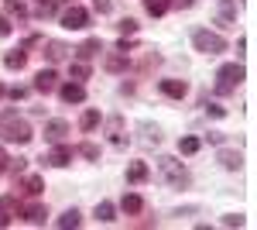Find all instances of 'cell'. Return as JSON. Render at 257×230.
<instances>
[{
    "label": "cell",
    "mask_w": 257,
    "mask_h": 230,
    "mask_svg": "<svg viewBox=\"0 0 257 230\" xmlns=\"http://www.w3.org/2000/svg\"><path fill=\"white\" fill-rule=\"evenodd\" d=\"M7 11H11V14H24V4H21V0H7Z\"/></svg>",
    "instance_id": "484cf974"
},
{
    "label": "cell",
    "mask_w": 257,
    "mask_h": 230,
    "mask_svg": "<svg viewBox=\"0 0 257 230\" xmlns=\"http://www.w3.org/2000/svg\"><path fill=\"white\" fill-rule=\"evenodd\" d=\"M65 131H69V124H62V120H52V124L45 127V137H48V141H59Z\"/></svg>",
    "instance_id": "30bf717a"
},
{
    "label": "cell",
    "mask_w": 257,
    "mask_h": 230,
    "mask_svg": "<svg viewBox=\"0 0 257 230\" xmlns=\"http://www.w3.org/2000/svg\"><path fill=\"white\" fill-rule=\"evenodd\" d=\"M96 216L110 223V220H113V203H99V206H96Z\"/></svg>",
    "instance_id": "d6986e66"
},
{
    "label": "cell",
    "mask_w": 257,
    "mask_h": 230,
    "mask_svg": "<svg viewBox=\"0 0 257 230\" xmlns=\"http://www.w3.org/2000/svg\"><path fill=\"white\" fill-rule=\"evenodd\" d=\"M196 48L206 52V55H216V52L226 48V41L219 38V35H209V31H196Z\"/></svg>",
    "instance_id": "6da1fadb"
},
{
    "label": "cell",
    "mask_w": 257,
    "mask_h": 230,
    "mask_svg": "<svg viewBox=\"0 0 257 230\" xmlns=\"http://www.w3.org/2000/svg\"><path fill=\"white\" fill-rule=\"evenodd\" d=\"M185 90H189V86H185V83H178V79H165V83H161V93L175 96V100H182V96H185Z\"/></svg>",
    "instance_id": "ba28073f"
},
{
    "label": "cell",
    "mask_w": 257,
    "mask_h": 230,
    "mask_svg": "<svg viewBox=\"0 0 257 230\" xmlns=\"http://www.w3.org/2000/svg\"><path fill=\"white\" fill-rule=\"evenodd\" d=\"M4 162H7V155H4V148H0V169H4Z\"/></svg>",
    "instance_id": "f546056e"
},
{
    "label": "cell",
    "mask_w": 257,
    "mask_h": 230,
    "mask_svg": "<svg viewBox=\"0 0 257 230\" xmlns=\"http://www.w3.org/2000/svg\"><path fill=\"white\" fill-rule=\"evenodd\" d=\"M72 76H76V79H86V76H89V69H86V65H72Z\"/></svg>",
    "instance_id": "4316f807"
},
{
    "label": "cell",
    "mask_w": 257,
    "mask_h": 230,
    "mask_svg": "<svg viewBox=\"0 0 257 230\" xmlns=\"http://www.w3.org/2000/svg\"><path fill=\"white\" fill-rule=\"evenodd\" d=\"M178 148H182L185 155H196L199 151V137H182V141H178Z\"/></svg>",
    "instance_id": "5bb4252c"
},
{
    "label": "cell",
    "mask_w": 257,
    "mask_h": 230,
    "mask_svg": "<svg viewBox=\"0 0 257 230\" xmlns=\"http://www.w3.org/2000/svg\"><path fill=\"white\" fill-rule=\"evenodd\" d=\"M35 86H38L41 93L55 90V69H41V72H38V79H35Z\"/></svg>",
    "instance_id": "52a82bcc"
},
{
    "label": "cell",
    "mask_w": 257,
    "mask_h": 230,
    "mask_svg": "<svg viewBox=\"0 0 257 230\" xmlns=\"http://www.w3.org/2000/svg\"><path fill=\"white\" fill-rule=\"evenodd\" d=\"M69 158H72V151H69V148H59V151L48 155V162H52V165H69Z\"/></svg>",
    "instance_id": "7c38bea8"
},
{
    "label": "cell",
    "mask_w": 257,
    "mask_h": 230,
    "mask_svg": "<svg viewBox=\"0 0 257 230\" xmlns=\"http://www.w3.org/2000/svg\"><path fill=\"white\" fill-rule=\"evenodd\" d=\"M0 96H4V86H0Z\"/></svg>",
    "instance_id": "4dcf8cb0"
},
{
    "label": "cell",
    "mask_w": 257,
    "mask_h": 230,
    "mask_svg": "<svg viewBox=\"0 0 257 230\" xmlns=\"http://www.w3.org/2000/svg\"><path fill=\"white\" fill-rule=\"evenodd\" d=\"M4 141H18V144H24V141H31V127H28L24 120H11V124L4 127Z\"/></svg>",
    "instance_id": "7a4b0ae2"
},
{
    "label": "cell",
    "mask_w": 257,
    "mask_h": 230,
    "mask_svg": "<svg viewBox=\"0 0 257 230\" xmlns=\"http://www.w3.org/2000/svg\"><path fill=\"white\" fill-rule=\"evenodd\" d=\"M223 223H226V227H243V216H226Z\"/></svg>",
    "instance_id": "83f0119b"
},
{
    "label": "cell",
    "mask_w": 257,
    "mask_h": 230,
    "mask_svg": "<svg viewBox=\"0 0 257 230\" xmlns=\"http://www.w3.org/2000/svg\"><path fill=\"white\" fill-rule=\"evenodd\" d=\"M24 52H14V55H7V65H11V69H21V65H24Z\"/></svg>",
    "instance_id": "603a6c76"
},
{
    "label": "cell",
    "mask_w": 257,
    "mask_h": 230,
    "mask_svg": "<svg viewBox=\"0 0 257 230\" xmlns=\"http://www.w3.org/2000/svg\"><path fill=\"white\" fill-rule=\"evenodd\" d=\"M144 7H148V14H165L168 11V0H148Z\"/></svg>",
    "instance_id": "e0dca14e"
},
{
    "label": "cell",
    "mask_w": 257,
    "mask_h": 230,
    "mask_svg": "<svg viewBox=\"0 0 257 230\" xmlns=\"http://www.w3.org/2000/svg\"><path fill=\"white\" fill-rule=\"evenodd\" d=\"M28 192H31V196H38V192H41V179H38V175L28 179Z\"/></svg>",
    "instance_id": "cb8c5ba5"
},
{
    "label": "cell",
    "mask_w": 257,
    "mask_h": 230,
    "mask_svg": "<svg viewBox=\"0 0 257 230\" xmlns=\"http://www.w3.org/2000/svg\"><path fill=\"white\" fill-rule=\"evenodd\" d=\"M240 79H243V69H240V65H223V69H219V93L233 90Z\"/></svg>",
    "instance_id": "3957f363"
},
{
    "label": "cell",
    "mask_w": 257,
    "mask_h": 230,
    "mask_svg": "<svg viewBox=\"0 0 257 230\" xmlns=\"http://www.w3.org/2000/svg\"><path fill=\"white\" fill-rule=\"evenodd\" d=\"M120 31H127V35H134V31H138V21H134V18L120 21Z\"/></svg>",
    "instance_id": "d4e9b609"
},
{
    "label": "cell",
    "mask_w": 257,
    "mask_h": 230,
    "mask_svg": "<svg viewBox=\"0 0 257 230\" xmlns=\"http://www.w3.org/2000/svg\"><path fill=\"white\" fill-rule=\"evenodd\" d=\"M219 162H223L226 169H240V155H233V151H223V155H219Z\"/></svg>",
    "instance_id": "ac0fdd59"
},
{
    "label": "cell",
    "mask_w": 257,
    "mask_h": 230,
    "mask_svg": "<svg viewBox=\"0 0 257 230\" xmlns=\"http://www.w3.org/2000/svg\"><path fill=\"white\" fill-rule=\"evenodd\" d=\"M161 172H165V179H168L172 186H185V172L178 169L175 158H161Z\"/></svg>",
    "instance_id": "5b68a950"
},
{
    "label": "cell",
    "mask_w": 257,
    "mask_h": 230,
    "mask_svg": "<svg viewBox=\"0 0 257 230\" xmlns=\"http://www.w3.org/2000/svg\"><path fill=\"white\" fill-rule=\"evenodd\" d=\"M86 21H89V14H86L82 7H69V11L62 14V28H69V31H79V28H86Z\"/></svg>",
    "instance_id": "277c9868"
},
{
    "label": "cell",
    "mask_w": 257,
    "mask_h": 230,
    "mask_svg": "<svg viewBox=\"0 0 257 230\" xmlns=\"http://www.w3.org/2000/svg\"><path fill=\"white\" fill-rule=\"evenodd\" d=\"M96 124H99V114H96V110H89V114L82 117V131H93Z\"/></svg>",
    "instance_id": "ffe728a7"
},
{
    "label": "cell",
    "mask_w": 257,
    "mask_h": 230,
    "mask_svg": "<svg viewBox=\"0 0 257 230\" xmlns=\"http://www.w3.org/2000/svg\"><path fill=\"white\" fill-rule=\"evenodd\" d=\"M28 220H31V223H45V216H48V213H45V206H28Z\"/></svg>",
    "instance_id": "4fadbf2b"
},
{
    "label": "cell",
    "mask_w": 257,
    "mask_h": 230,
    "mask_svg": "<svg viewBox=\"0 0 257 230\" xmlns=\"http://www.w3.org/2000/svg\"><path fill=\"white\" fill-rule=\"evenodd\" d=\"M11 213H14V199H11V196H4V199H0V227L11 220Z\"/></svg>",
    "instance_id": "8fae6325"
},
{
    "label": "cell",
    "mask_w": 257,
    "mask_h": 230,
    "mask_svg": "<svg viewBox=\"0 0 257 230\" xmlns=\"http://www.w3.org/2000/svg\"><path fill=\"white\" fill-rule=\"evenodd\" d=\"M79 223V213L72 210V213H65V216H59V227H76Z\"/></svg>",
    "instance_id": "44dd1931"
},
{
    "label": "cell",
    "mask_w": 257,
    "mask_h": 230,
    "mask_svg": "<svg viewBox=\"0 0 257 230\" xmlns=\"http://www.w3.org/2000/svg\"><path fill=\"white\" fill-rule=\"evenodd\" d=\"M82 96H86V90H82L79 83H65V86H62V100H65V103H79Z\"/></svg>",
    "instance_id": "8992f818"
},
{
    "label": "cell",
    "mask_w": 257,
    "mask_h": 230,
    "mask_svg": "<svg viewBox=\"0 0 257 230\" xmlns=\"http://www.w3.org/2000/svg\"><path fill=\"white\" fill-rule=\"evenodd\" d=\"M65 52H69V48H65V45H59V41H52V45H48V58H52V62L65 58Z\"/></svg>",
    "instance_id": "9a60e30c"
},
{
    "label": "cell",
    "mask_w": 257,
    "mask_h": 230,
    "mask_svg": "<svg viewBox=\"0 0 257 230\" xmlns=\"http://www.w3.org/2000/svg\"><path fill=\"white\" fill-rule=\"evenodd\" d=\"M148 179V165L144 162H134L131 169H127V182H144Z\"/></svg>",
    "instance_id": "9c48e42d"
},
{
    "label": "cell",
    "mask_w": 257,
    "mask_h": 230,
    "mask_svg": "<svg viewBox=\"0 0 257 230\" xmlns=\"http://www.w3.org/2000/svg\"><path fill=\"white\" fill-rule=\"evenodd\" d=\"M123 210H127V213H141V196H134V192L123 196Z\"/></svg>",
    "instance_id": "2e32d148"
},
{
    "label": "cell",
    "mask_w": 257,
    "mask_h": 230,
    "mask_svg": "<svg viewBox=\"0 0 257 230\" xmlns=\"http://www.w3.org/2000/svg\"><path fill=\"white\" fill-rule=\"evenodd\" d=\"M82 155H86V158H96L99 148H96V144H86V148H82Z\"/></svg>",
    "instance_id": "f1b7e54d"
},
{
    "label": "cell",
    "mask_w": 257,
    "mask_h": 230,
    "mask_svg": "<svg viewBox=\"0 0 257 230\" xmlns=\"http://www.w3.org/2000/svg\"><path fill=\"white\" fill-rule=\"evenodd\" d=\"M96 48H99V41L93 38V41H86V45L79 48V55H82V58H89V55H96Z\"/></svg>",
    "instance_id": "7402d4cb"
}]
</instances>
